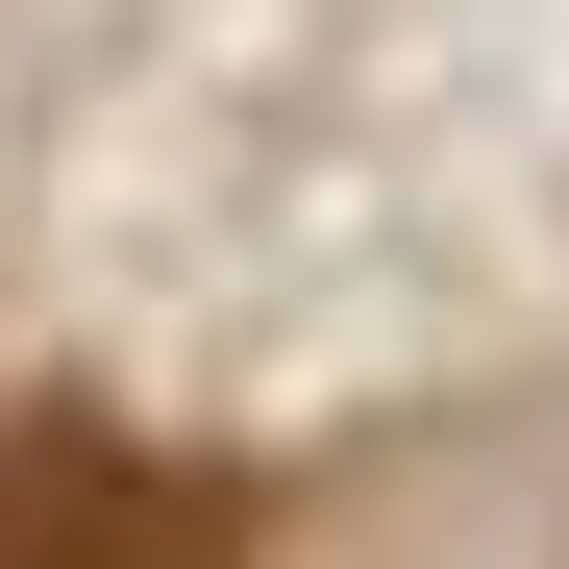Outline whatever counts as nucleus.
<instances>
[{
	"instance_id": "nucleus-1",
	"label": "nucleus",
	"mask_w": 569,
	"mask_h": 569,
	"mask_svg": "<svg viewBox=\"0 0 569 569\" xmlns=\"http://www.w3.org/2000/svg\"><path fill=\"white\" fill-rule=\"evenodd\" d=\"M0 569H248V496L173 446H26L0 470Z\"/></svg>"
}]
</instances>
